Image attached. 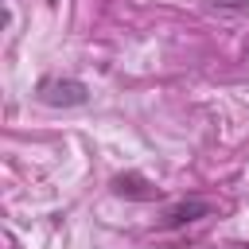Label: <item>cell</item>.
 <instances>
[{
	"instance_id": "6da1fadb",
	"label": "cell",
	"mask_w": 249,
	"mask_h": 249,
	"mask_svg": "<svg viewBox=\"0 0 249 249\" xmlns=\"http://www.w3.org/2000/svg\"><path fill=\"white\" fill-rule=\"evenodd\" d=\"M35 97L51 109H78V105L89 101V86L78 82V78H43Z\"/></svg>"
},
{
	"instance_id": "7a4b0ae2",
	"label": "cell",
	"mask_w": 249,
	"mask_h": 249,
	"mask_svg": "<svg viewBox=\"0 0 249 249\" xmlns=\"http://www.w3.org/2000/svg\"><path fill=\"white\" fill-rule=\"evenodd\" d=\"M113 191H117V195H124V198H140V202L160 198V187H152V183H148L144 175H136V171L117 175V179H113Z\"/></svg>"
},
{
	"instance_id": "3957f363",
	"label": "cell",
	"mask_w": 249,
	"mask_h": 249,
	"mask_svg": "<svg viewBox=\"0 0 249 249\" xmlns=\"http://www.w3.org/2000/svg\"><path fill=\"white\" fill-rule=\"evenodd\" d=\"M202 214H210V202L187 198V202H175V206L163 214V226H187V222H195V218H202Z\"/></svg>"
},
{
	"instance_id": "277c9868",
	"label": "cell",
	"mask_w": 249,
	"mask_h": 249,
	"mask_svg": "<svg viewBox=\"0 0 249 249\" xmlns=\"http://www.w3.org/2000/svg\"><path fill=\"white\" fill-rule=\"evenodd\" d=\"M210 4H218V8H233V12L249 8V0H210Z\"/></svg>"
},
{
	"instance_id": "5b68a950",
	"label": "cell",
	"mask_w": 249,
	"mask_h": 249,
	"mask_svg": "<svg viewBox=\"0 0 249 249\" xmlns=\"http://www.w3.org/2000/svg\"><path fill=\"white\" fill-rule=\"evenodd\" d=\"M218 249H249V241H230V245H218Z\"/></svg>"
}]
</instances>
